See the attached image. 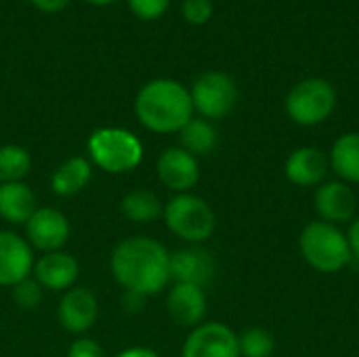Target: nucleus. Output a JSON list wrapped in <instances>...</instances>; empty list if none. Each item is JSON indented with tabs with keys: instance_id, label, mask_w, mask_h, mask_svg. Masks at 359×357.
<instances>
[{
	"instance_id": "obj_25",
	"label": "nucleus",
	"mask_w": 359,
	"mask_h": 357,
	"mask_svg": "<svg viewBox=\"0 0 359 357\" xmlns=\"http://www.w3.org/2000/svg\"><path fill=\"white\" fill-rule=\"evenodd\" d=\"M11 297L21 309H36L42 303V286L36 280L25 278L11 288Z\"/></svg>"
},
{
	"instance_id": "obj_10",
	"label": "nucleus",
	"mask_w": 359,
	"mask_h": 357,
	"mask_svg": "<svg viewBox=\"0 0 359 357\" xmlns=\"http://www.w3.org/2000/svg\"><path fill=\"white\" fill-rule=\"evenodd\" d=\"M158 177L162 185L177 194H189L191 187L200 181V164L183 147H168L160 154L156 162Z\"/></svg>"
},
{
	"instance_id": "obj_24",
	"label": "nucleus",
	"mask_w": 359,
	"mask_h": 357,
	"mask_svg": "<svg viewBox=\"0 0 359 357\" xmlns=\"http://www.w3.org/2000/svg\"><path fill=\"white\" fill-rule=\"evenodd\" d=\"M238 347L240 357H271L276 351V339L269 330L252 326L238 335Z\"/></svg>"
},
{
	"instance_id": "obj_15",
	"label": "nucleus",
	"mask_w": 359,
	"mask_h": 357,
	"mask_svg": "<svg viewBox=\"0 0 359 357\" xmlns=\"http://www.w3.org/2000/svg\"><path fill=\"white\" fill-rule=\"evenodd\" d=\"M80 274V265L78 261L63 252V250H55V252H44L36 263H34V280L48 290L61 292V290H69Z\"/></svg>"
},
{
	"instance_id": "obj_28",
	"label": "nucleus",
	"mask_w": 359,
	"mask_h": 357,
	"mask_svg": "<svg viewBox=\"0 0 359 357\" xmlns=\"http://www.w3.org/2000/svg\"><path fill=\"white\" fill-rule=\"evenodd\" d=\"M67 357H105L103 347L93 339H78L69 345Z\"/></svg>"
},
{
	"instance_id": "obj_6",
	"label": "nucleus",
	"mask_w": 359,
	"mask_h": 357,
	"mask_svg": "<svg viewBox=\"0 0 359 357\" xmlns=\"http://www.w3.org/2000/svg\"><path fill=\"white\" fill-rule=\"evenodd\" d=\"M337 90L324 78H305L294 84L286 97V114L294 124L318 126L332 116Z\"/></svg>"
},
{
	"instance_id": "obj_14",
	"label": "nucleus",
	"mask_w": 359,
	"mask_h": 357,
	"mask_svg": "<svg viewBox=\"0 0 359 357\" xmlns=\"http://www.w3.org/2000/svg\"><path fill=\"white\" fill-rule=\"evenodd\" d=\"M330 170L328 156L318 147H299L294 149L284 164L286 179L297 187H320Z\"/></svg>"
},
{
	"instance_id": "obj_33",
	"label": "nucleus",
	"mask_w": 359,
	"mask_h": 357,
	"mask_svg": "<svg viewBox=\"0 0 359 357\" xmlns=\"http://www.w3.org/2000/svg\"><path fill=\"white\" fill-rule=\"evenodd\" d=\"M88 4H95V6H107V4H114L116 0H86Z\"/></svg>"
},
{
	"instance_id": "obj_20",
	"label": "nucleus",
	"mask_w": 359,
	"mask_h": 357,
	"mask_svg": "<svg viewBox=\"0 0 359 357\" xmlns=\"http://www.w3.org/2000/svg\"><path fill=\"white\" fill-rule=\"evenodd\" d=\"M93 177V168H90V162L82 156H74L69 160H65L50 177V189L61 196V198H67V196H76L80 194L88 181Z\"/></svg>"
},
{
	"instance_id": "obj_21",
	"label": "nucleus",
	"mask_w": 359,
	"mask_h": 357,
	"mask_svg": "<svg viewBox=\"0 0 359 357\" xmlns=\"http://www.w3.org/2000/svg\"><path fill=\"white\" fill-rule=\"evenodd\" d=\"M179 139L185 151H189L194 158L200 156H208L215 151L217 143H219V135L217 128L210 124V120L204 118H191L181 130H179Z\"/></svg>"
},
{
	"instance_id": "obj_29",
	"label": "nucleus",
	"mask_w": 359,
	"mask_h": 357,
	"mask_svg": "<svg viewBox=\"0 0 359 357\" xmlns=\"http://www.w3.org/2000/svg\"><path fill=\"white\" fill-rule=\"evenodd\" d=\"M347 244H349V252H351V263L355 269L359 271V215L353 217V221L349 223V229H347Z\"/></svg>"
},
{
	"instance_id": "obj_4",
	"label": "nucleus",
	"mask_w": 359,
	"mask_h": 357,
	"mask_svg": "<svg viewBox=\"0 0 359 357\" xmlns=\"http://www.w3.org/2000/svg\"><path fill=\"white\" fill-rule=\"evenodd\" d=\"M88 156L101 170L124 175L143 160V145L130 130L105 126L88 137Z\"/></svg>"
},
{
	"instance_id": "obj_22",
	"label": "nucleus",
	"mask_w": 359,
	"mask_h": 357,
	"mask_svg": "<svg viewBox=\"0 0 359 357\" xmlns=\"http://www.w3.org/2000/svg\"><path fill=\"white\" fill-rule=\"evenodd\" d=\"M122 215L133 221V223H151L162 217L164 206L156 194L149 189H133L124 196L122 204Z\"/></svg>"
},
{
	"instance_id": "obj_31",
	"label": "nucleus",
	"mask_w": 359,
	"mask_h": 357,
	"mask_svg": "<svg viewBox=\"0 0 359 357\" xmlns=\"http://www.w3.org/2000/svg\"><path fill=\"white\" fill-rule=\"evenodd\" d=\"M38 11H42V13H59V11H63L72 0H29Z\"/></svg>"
},
{
	"instance_id": "obj_16",
	"label": "nucleus",
	"mask_w": 359,
	"mask_h": 357,
	"mask_svg": "<svg viewBox=\"0 0 359 357\" xmlns=\"http://www.w3.org/2000/svg\"><path fill=\"white\" fill-rule=\"evenodd\" d=\"M215 278V261L210 252L191 246L170 255V280L175 284H194L204 288Z\"/></svg>"
},
{
	"instance_id": "obj_7",
	"label": "nucleus",
	"mask_w": 359,
	"mask_h": 357,
	"mask_svg": "<svg viewBox=\"0 0 359 357\" xmlns=\"http://www.w3.org/2000/svg\"><path fill=\"white\" fill-rule=\"evenodd\" d=\"M194 112H198L204 120H221L231 114L238 101V86L233 78L225 72H204L200 74L191 88Z\"/></svg>"
},
{
	"instance_id": "obj_12",
	"label": "nucleus",
	"mask_w": 359,
	"mask_h": 357,
	"mask_svg": "<svg viewBox=\"0 0 359 357\" xmlns=\"http://www.w3.org/2000/svg\"><path fill=\"white\" fill-rule=\"evenodd\" d=\"M34 271V255L27 240L13 231H0V286L13 288Z\"/></svg>"
},
{
	"instance_id": "obj_8",
	"label": "nucleus",
	"mask_w": 359,
	"mask_h": 357,
	"mask_svg": "<svg viewBox=\"0 0 359 357\" xmlns=\"http://www.w3.org/2000/svg\"><path fill=\"white\" fill-rule=\"evenodd\" d=\"M183 357H240L238 335L221 322H202L185 339Z\"/></svg>"
},
{
	"instance_id": "obj_9",
	"label": "nucleus",
	"mask_w": 359,
	"mask_h": 357,
	"mask_svg": "<svg viewBox=\"0 0 359 357\" xmlns=\"http://www.w3.org/2000/svg\"><path fill=\"white\" fill-rule=\"evenodd\" d=\"M27 244L42 252L61 250L69 238V221L57 208H36V213L25 223Z\"/></svg>"
},
{
	"instance_id": "obj_30",
	"label": "nucleus",
	"mask_w": 359,
	"mask_h": 357,
	"mask_svg": "<svg viewBox=\"0 0 359 357\" xmlns=\"http://www.w3.org/2000/svg\"><path fill=\"white\" fill-rule=\"evenodd\" d=\"M145 299L147 297H143V295H137V292H124V299H122V303H124V309L128 311V314H139L141 309H143V305H145Z\"/></svg>"
},
{
	"instance_id": "obj_3",
	"label": "nucleus",
	"mask_w": 359,
	"mask_h": 357,
	"mask_svg": "<svg viewBox=\"0 0 359 357\" xmlns=\"http://www.w3.org/2000/svg\"><path fill=\"white\" fill-rule=\"evenodd\" d=\"M299 248L305 263L320 274H339L351 263L345 231L326 221L307 223L301 231Z\"/></svg>"
},
{
	"instance_id": "obj_17",
	"label": "nucleus",
	"mask_w": 359,
	"mask_h": 357,
	"mask_svg": "<svg viewBox=\"0 0 359 357\" xmlns=\"http://www.w3.org/2000/svg\"><path fill=\"white\" fill-rule=\"evenodd\" d=\"M166 309L172 322H177L183 328H196L202 324L208 303L206 292L200 286L194 284H175L166 299Z\"/></svg>"
},
{
	"instance_id": "obj_2",
	"label": "nucleus",
	"mask_w": 359,
	"mask_h": 357,
	"mask_svg": "<svg viewBox=\"0 0 359 357\" xmlns=\"http://www.w3.org/2000/svg\"><path fill=\"white\" fill-rule=\"evenodd\" d=\"M135 114L151 133H179L194 118L189 88L170 78L151 80L139 90L135 99Z\"/></svg>"
},
{
	"instance_id": "obj_23",
	"label": "nucleus",
	"mask_w": 359,
	"mask_h": 357,
	"mask_svg": "<svg viewBox=\"0 0 359 357\" xmlns=\"http://www.w3.org/2000/svg\"><path fill=\"white\" fill-rule=\"evenodd\" d=\"M32 168V158L21 145H2L0 147V183L23 181Z\"/></svg>"
},
{
	"instance_id": "obj_13",
	"label": "nucleus",
	"mask_w": 359,
	"mask_h": 357,
	"mask_svg": "<svg viewBox=\"0 0 359 357\" xmlns=\"http://www.w3.org/2000/svg\"><path fill=\"white\" fill-rule=\"evenodd\" d=\"M59 322L67 332L74 335H82L86 330H90L97 322L99 316V303L97 297L88 290V288H69L65 290V295L59 301V309H57Z\"/></svg>"
},
{
	"instance_id": "obj_19",
	"label": "nucleus",
	"mask_w": 359,
	"mask_h": 357,
	"mask_svg": "<svg viewBox=\"0 0 359 357\" xmlns=\"http://www.w3.org/2000/svg\"><path fill=\"white\" fill-rule=\"evenodd\" d=\"M330 170L345 183H359V133L341 135L328 156Z\"/></svg>"
},
{
	"instance_id": "obj_27",
	"label": "nucleus",
	"mask_w": 359,
	"mask_h": 357,
	"mask_svg": "<svg viewBox=\"0 0 359 357\" xmlns=\"http://www.w3.org/2000/svg\"><path fill=\"white\" fill-rule=\"evenodd\" d=\"M126 2H128V8L133 11V15L143 21H154V19L162 17L170 4V0H126Z\"/></svg>"
},
{
	"instance_id": "obj_26",
	"label": "nucleus",
	"mask_w": 359,
	"mask_h": 357,
	"mask_svg": "<svg viewBox=\"0 0 359 357\" xmlns=\"http://www.w3.org/2000/svg\"><path fill=\"white\" fill-rule=\"evenodd\" d=\"M181 13L185 17L187 23L191 25H204L206 21H210L215 8L210 0H183L181 4Z\"/></svg>"
},
{
	"instance_id": "obj_32",
	"label": "nucleus",
	"mask_w": 359,
	"mask_h": 357,
	"mask_svg": "<svg viewBox=\"0 0 359 357\" xmlns=\"http://www.w3.org/2000/svg\"><path fill=\"white\" fill-rule=\"evenodd\" d=\"M116 357H160L154 349H147V347H130V349H124L120 351Z\"/></svg>"
},
{
	"instance_id": "obj_1",
	"label": "nucleus",
	"mask_w": 359,
	"mask_h": 357,
	"mask_svg": "<svg viewBox=\"0 0 359 357\" xmlns=\"http://www.w3.org/2000/svg\"><path fill=\"white\" fill-rule=\"evenodd\" d=\"M109 269L124 290L151 297L170 282V252L154 238H126L114 248Z\"/></svg>"
},
{
	"instance_id": "obj_5",
	"label": "nucleus",
	"mask_w": 359,
	"mask_h": 357,
	"mask_svg": "<svg viewBox=\"0 0 359 357\" xmlns=\"http://www.w3.org/2000/svg\"><path fill=\"white\" fill-rule=\"evenodd\" d=\"M162 217L166 227L189 244L206 242L217 227V217L210 204L194 194H177L170 198Z\"/></svg>"
},
{
	"instance_id": "obj_18",
	"label": "nucleus",
	"mask_w": 359,
	"mask_h": 357,
	"mask_svg": "<svg viewBox=\"0 0 359 357\" xmlns=\"http://www.w3.org/2000/svg\"><path fill=\"white\" fill-rule=\"evenodd\" d=\"M36 196L23 183H0V217L13 225H25L36 213Z\"/></svg>"
},
{
	"instance_id": "obj_11",
	"label": "nucleus",
	"mask_w": 359,
	"mask_h": 357,
	"mask_svg": "<svg viewBox=\"0 0 359 357\" xmlns=\"http://www.w3.org/2000/svg\"><path fill=\"white\" fill-rule=\"evenodd\" d=\"M316 210L320 221L343 225L351 223L358 210V198L345 181H324L316 189Z\"/></svg>"
}]
</instances>
